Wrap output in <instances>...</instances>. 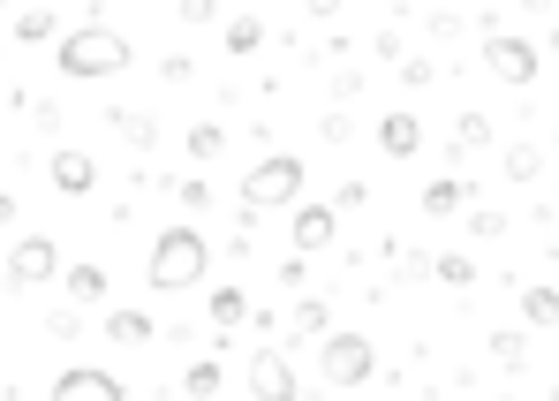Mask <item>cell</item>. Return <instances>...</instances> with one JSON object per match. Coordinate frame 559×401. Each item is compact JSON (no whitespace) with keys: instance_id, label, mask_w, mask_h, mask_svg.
<instances>
[{"instance_id":"1","label":"cell","mask_w":559,"mask_h":401,"mask_svg":"<svg viewBox=\"0 0 559 401\" xmlns=\"http://www.w3.org/2000/svg\"><path fill=\"white\" fill-rule=\"evenodd\" d=\"M136 61V46L121 38V31H106V23H84V31H69L61 46H53V69L69 76V84H98V76H121Z\"/></svg>"},{"instance_id":"2","label":"cell","mask_w":559,"mask_h":401,"mask_svg":"<svg viewBox=\"0 0 559 401\" xmlns=\"http://www.w3.org/2000/svg\"><path fill=\"white\" fill-rule=\"evenodd\" d=\"M204 266H212V243L182 220V227H159V235H152V266H144V281H152L159 296H182V288L204 281Z\"/></svg>"},{"instance_id":"3","label":"cell","mask_w":559,"mask_h":401,"mask_svg":"<svg viewBox=\"0 0 559 401\" xmlns=\"http://www.w3.org/2000/svg\"><path fill=\"white\" fill-rule=\"evenodd\" d=\"M310 190V167L295 160V152H265L250 175H242V212L258 220V212H280V204H302Z\"/></svg>"},{"instance_id":"4","label":"cell","mask_w":559,"mask_h":401,"mask_svg":"<svg viewBox=\"0 0 559 401\" xmlns=\"http://www.w3.org/2000/svg\"><path fill=\"white\" fill-rule=\"evenodd\" d=\"M318 371H325L333 387H371V371H378L371 333H325V341H318Z\"/></svg>"},{"instance_id":"5","label":"cell","mask_w":559,"mask_h":401,"mask_svg":"<svg viewBox=\"0 0 559 401\" xmlns=\"http://www.w3.org/2000/svg\"><path fill=\"white\" fill-rule=\"evenodd\" d=\"M53 273H61V243H53V235H15V250H8V288L31 296V288H46Z\"/></svg>"},{"instance_id":"6","label":"cell","mask_w":559,"mask_h":401,"mask_svg":"<svg viewBox=\"0 0 559 401\" xmlns=\"http://www.w3.org/2000/svg\"><path fill=\"white\" fill-rule=\"evenodd\" d=\"M484 69L499 76V84H537V69H545V54L530 46V38H484Z\"/></svg>"},{"instance_id":"7","label":"cell","mask_w":559,"mask_h":401,"mask_svg":"<svg viewBox=\"0 0 559 401\" xmlns=\"http://www.w3.org/2000/svg\"><path fill=\"white\" fill-rule=\"evenodd\" d=\"M46 401H129V387H121L114 371H98V364H69V371L46 387Z\"/></svg>"},{"instance_id":"8","label":"cell","mask_w":559,"mask_h":401,"mask_svg":"<svg viewBox=\"0 0 559 401\" xmlns=\"http://www.w3.org/2000/svg\"><path fill=\"white\" fill-rule=\"evenodd\" d=\"M250 394L258 401H302V379H295V364L280 349H258L250 356Z\"/></svg>"},{"instance_id":"9","label":"cell","mask_w":559,"mask_h":401,"mask_svg":"<svg viewBox=\"0 0 559 401\" xmlns=\"http://www.w3.org/2000/svg\"><path fill=\"white\" fill-rule=\"evenodd\" d=\"M333 235H341V212H333V204H295V220H287V243H295V258H310V250H333Z\"/></svg>"},{"instance_id":"10","label":"cell","mask_w":559,"mask_h":401,"mask_svg":"<svg viewBox=\"0 0 559 401\" xmlns=\"http://www.w3.org/2000/svg\"><path fill=\"white\" fill-rule=\"evenodd\" d=\"M46 182H53L61 198H92V190H98V160H92V152H76V144H61V152L46 160Z\"/></svg>"},{"instance_id":"11","label":"cell","mask_w":559,"mask_h":401,"mask_svg":"<svg viewBox=\"0 0 559 401\" xmlns=\"http://www.w3.org/2000/svg\"><path fill=\"white\" fill-rule=\"evenodd\" d=\"M416 144H424V121L416 114H378V152L385 160H408Z\"/></svg>"},{"instance_id":"12","label":"cell","mask_w":559,"mask_h":401,"mask_svg":"<svg viewBox=\"0 0 559 401\" xmlns=\"http://www.w3.org/2000/svg\"><path fill=\"white\" fill-rule=\"evenodd\" d=\"M106 121H114V137H121L129 152H152V144H159V121L136 114V106H106Z\"/></svg>"},{"instance_id":"13","label":"cell","mask_w":559,"mask_h":401,"mask_svg":"<svg viewBox=\"0 0 559 401\" xmlns=\"http://www.w3.org/2000/svg\"><path fill=\"white\" fill-rule=\"evenodd\" d=\"M462 204H468L462 175H431V182H424V212H431V220H447V212H462Z\"/></svg>"},{"instance_id":"14","label":"cell","mask_w":559,"mask_h":401,"mask_svg":"<svg viewBox=\"0 0 559 401\" xmlns=\"http://www.w3.org/2000/svg\"><path fill=\"white\" fill-rule=\"evenodd\" d=\"M8 31H15V38H23V46H46V38H53V46H61V15H53V8H23V15H15V23H8Z\"/></svg>"},{"instance_id":"15","label":"cell","mask_w":559,"mask_h":401,"mask_svg":"<svg viewBox=\"0 0 559 401\" xmlns=\"http://www.w3.org/2000/svg\"><path fill=\"white\" fill-rule=\"evenodd\" d=\"M204 310H212V326H219V333L250 326V296H242V288H212V303H204Z\"/></svg>"},{"instance_id":"16","label":"cell","mask_w":559,"mask_h":401,"mask_svg":"<svg viewBox=\"0 0 559 401\" xmlns=\"http://www.w3.org/2000/svg\"><path fill=\"white\" fill-rule=\"evenodd\" d=\"M106 341L144 349V341H152V318H144V310H106Z\"/></svg>"},{"instance_id":"17","label":"cell","mask_w":559,"mask_h":401,"mask_svg":"<svg viewBox=\"0 0 559 401\" xmlns=\"http://www.w3.org/2000/svg\"><path fill=\"white\" fill-rule=\"evenodd\" d=\"M522 326H559V288H552V281L522 288Z\"/></svg>"},{"instance_id":"18","label":"cell","mask_w":559,"mask_h":401,"mask_svg":"<svg viewBox=\"0 0 559 401\" xmlns=\"http://www.w3.org/2000/svg\"><path fill=\"white\" fill-rule=\"evenodd\" d=\"M219 31H227V54H242V61H250V54L265 46V23H258V15H227Z\"/></svg>"},{"instance_id":"19","label":"cell","mask_w":559,"mask_h":401,"mask_svg":"<svg viewBox=\"0 0 559 401\" xmlns=\"http://www.w3.org/2000/svg\"><path fill=\"white\" fill-rule=\"evenodd\" d=\"M499 167H507V182H537V175H545V152H537V144H507Z\"/></svg>"},{"instance_id":"20","label":"cell","mask_w":559,"mask_h":401,"mask_svg":"<svg viewBox=\"0 0 559 401\" xmlns=\"http://www.w3.org/2000/svg\"><path fill=\"white\" fill-rule=\"evenodd\" d=\"M182 394L189 401H212V394H219V364H212V356H197V364L182 371Z\"/></svg>"},{"instance_id":"21","label":"cell","mask_w":559,"mask_h":401,"mask_svg":"<svg viewBox=\"0 0 559 401\" xmlns=\"http://www.w3.org/2000/svg\"><path fill=\"white\" fill-rule=\"evenodd\" d=\"M106 296V266H69V303H98Z\"/></svg>"},{"instance_id":"22","label":"cell","mask_w":559,"mask_h":401,"mask_svg":"<svg viewBox=\"0 0 559 401\" xmlns=\"http://www.w3.org/2000/svg\"><path fill=\"white\" fill-rule=\"evenodd\" d=\"M295 333H302V341H325V296L295 303Z\"/></svg>"},{"instance_id":"23","label":"cell","mask_w":559,"mask_h":401,"mask_svg":"<svg viewBox=\"0 0 559 401\" xmlns=\"http://www.w3.org/2000/svg\"><path fill=\"white\" fill-rule=\"evenodd\" d=\"M431 273H439L447 288H476V266H468L462 250H447V258H431Z\"/></svg>"},{"instance_id":"24","label":"cell","mask_w":559,"mask_h":401,"mask_svg":"<svg viewBox=\"0 0 559 401\" xmlns=\"http://www.w3.org/2000/svg\"><path fill=\"white\" fill-rule=\"evenodd\" d=\"M454 144H462V152H484V144H491V121H484V114H462V121H454Z\"/></svg>"},{"instance_id":"25","label":"cell","mask_w":559,"mask_h":401,"mask_svg":"<svg viewBox=\"0 0 559 401\" xmlns=\"http://www.w3.org/2000/svg\"><path fill=\"white\" fill-rule=\"evenodd\" d=\"M219 144H227L219 121H197V129H189V152H197V160H219Z\"/></svg>"},{"instance_id":"26","label":"cell","mask_w":559,"mask_h":401,"mask_svg":"<svg viewBox=\"0 0 559 401\" xmlns=\"http://www.w3.org/2000/svg\"><path fill=\"white\" fill-rule=\"evenodd\" d=\"M491 364H499V371H522V364H530V356H522V333H491Z\"/></svg>"},{"instance_id":"27","label":"cell","mask_w":559,"mask_h":401,"mask_svg":"<svg viewBox=\"0 0 559 401\" xmlns=\"http://www.w3.org/2000/svg\"><path fill=\"white\" fill-rule=\"evenodd\" d=\"M175 15H182L189 31H204V23H227V15H219V8H212V0H182V8H175Z\"/></svg>"},{"instance_id":"28","label":"cell","mask_w":559,"mask_h":401,"mask_svg":"<svg viewBox=\"0 0 559 401\" xmlns=\"http://www.w3.org/2000/svg\"><path fill=\"white\" fill-rule=\"evenodd\" d=\"M364 204H371V182H341L333 190V212H364Z\"/></svg>"},{"instance_id":"29","label":"cell","mask_w":559,"mask_h":401,"mask_svg":"<svg viewBox=\"0 0 559 401\" xmlns=\"http://www.w3.org/2000/svg\"><path fill=\"white\" fill-rule=\"evenodd\" d=\"M175 198H182L189 212H204V204H212V190H204V175H182V182H175Z\"/></svg>"},{"instance_id":"30","label":"cell","mask_w":559,"mask_h":401,"mask_svg":"<svg viewBox=\"0 0 559 401\" xmlns=\"http://www.w3.org/2000/svg\"><path fill=\"white\" fill-rule=\"evenodd\" d=\"M76 326H84L76 310H53V318H46V333H53V341H76Z\"/></svg>"},{"instance_id":"31","label":"cell","mask_w":559,"mask_h":401,"mask_svg":"<svg viewBox=\"0 0 559 401\" xmlns=\"http://www.w3.org/2000/svg\"><path fill=\"white\" fill-rule=\"evenodd\" d=\"M8 220H15V198H8V190H0V227H8Z\"/></svg>"},{"instance_id":"32","label":"cell","mask_w":559,"mask_h":401,"mask_svg":"<svg viewBox=\"0 0 559 401\" xmlns=\"http://www.w3.org/2000/svg\"><path fill=\"white\" fill-rule=\"evenodd\" d=\"M545 401H559V387H552V394H545Z\"/></svg>"},{"instance_id":"33","label":"cell","mask_w":559,"mask_h":401,"mask_svg":"<svg viewBox=\"0 0 559 401\" xmlns=\"http://www.w3.org/2000/svg\"><path fill=\"white\" fill-rule=\"evenodd\" d=\"M499 401H507V394H499Z\"/></svg>"}]
</instances>
